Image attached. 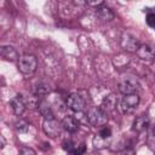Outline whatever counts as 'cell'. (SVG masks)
<instances>
[{
    "instance_id": "cell-1",
    "label": "cell",
    "mask_w": 155,
    "mask_h": 155,
    "mask_svg": "<svg viewBox=\"0 0 155 155\" xmlns=\"http://www.w3.org/2000/svg\"><path fill=\"white\" fill-rule=\"evenodd\" d=\"M108 114L101 108V107H92L87 110L86 113V117L87 121L94 126V127H99V126H104L108 122Z\"/></svg>"
},
{
    "instance_id": "cell-2",
    "label": "cell",
    "mask_w": 155,
    "mask_h": 155,
    "mask_svg": "<svg viewBox=\"0 0 155 155\" xmlns=\"http://www.w3.org/2000/svg\"><path fill=\"white\" fill-rule=\"evenodd\" d=\"M18 70L23 74V75H31L35 73L36 70V67H38V62H36V58L35 56L33 54H22L18 59Z\"/></svg>"
},
{
    "instance_id": "cell-3",
    "label": "cell",
    "mask_w": 155,
    "mask_h": 155,
    "mask_svg": "<svg viewBox=\"0 0 155 155\" xmlns=\"http://www.w3.org/2000/svg\"><path fill=\"white\" fill-rule=\"evenodd\" d=\"M139 88V82L136 79V76L126 74L122 75L120 81H119V91L122 94H132L136 93Z\"/></svg>"
},
{
    "instance_id": "cell-4",
    "label": "cell",
    "mask_w": 155,
    "mask_h": 155,
    "mask_svg": "<svg viewBox=\"0 0 155 155\" xmlns=\"http://www.w3.org/2000/svg\"><path fill=\"white\" fill-rule=\"evenodd\" d=\"M139 96L137 93H132V94H125L122 101H121V109L124 113L126 114H131L133 113L137 107L139 105Z\"/></svg>"
},
{
    "instance_id": "cell-5",
    "label": "cell",
    "mask_w": 155,
    "mask_h": 155,
    "mask_svg": "<svg viewBox=\"0 0 155 155\" xmlns=\"http://www.w3.org/2000/svg\"><path fill=\"white\" fill-rule=\"evenodd\" d=\"M67 105L70 110L79 113V111H82L85 109L86 99L80 93H71L67 98Z\"/></svg>"
},
{
    "instance_id": "cell-6",
    "label": "cell",
    "mask_w": 155,
    "mask_h": 155,
    "mask_svg": "<svg viewBox=\"0 0 155 155\" xmlns=\"http://www.w3.org/2000/svg\"><path fill=\"white\" fill-rule=\"evenodd\" d=\"M61 128H63V127H62V124H59L56 119H52V120H44L42 130H44L45 134L48 136L50 138H56L57 136H59Z\"/></svg>"
},
{
    "instance_id": "cell-7",
    "label": "cell",
    "mask_w": 155,
    "mask_h": 155,
    "mask_svg": "<svg viewBox=\"0 0 155 155\" xmlns=\"http://www.w3.org/2000/svg\"><path fill=\"white\" fill-rule=\"evenodd\" d=\"M121 47L127 52H136L139 47V42L134 36L130 34H124L121 38Z\"/></svg>"
},
{
    "instance_id": "cell-8",
    "label": "cell",
    "mask_w": 155,
    "mask_h": 155,
    "mask_svg": "<svg viewBox=\"0 0 155 155\" xmlns=\"http://www.w3.org/2000/svg\"><path fill=\"white\" fill-rule=\"evenodd\" d=\"M116 107H117V98H116V96L114 93H110V94L105 96L103 102H102V105H101V108L108 115L114 114L115 110H116Z\"/></svg>"
},
{
    "instance_id": "cell-9",
    "label": "cell",
    "mask_w": 155,
    "mask_h": 155,
    "mask_svg": "<svg viewBox=\"0 0 155 155\" xmlns=\"http://www.w3.org/2000/svg\"><path fill=\"white\" fill-rule=\"evenodd\" d=\"M136 53L143 61H153L155 58V48L151 45H148V44L139 45Z\"/></svg>"
},
{
    "instance_id": "cell-10",
    "label": "cell",
    "mask_w": 155,
    "mask_h": 155,
    "mask_svg": "<svg viewBox=\"0 0 155 155\" xmlns=\"http://www.w3.org/2000/svg\"><path fill=\"white\" fill-rule=\"evenodd\" d=\"M10 105H11L12 111H13L16 115H18V116L22 115L23 111H24V109H25V104H24V102H23L21 94H17L16 97H13V98L11 99V102H10Z\"/></svg>"
},
{
    "instance_id": "cell-11",
    "label": "cell",
    "mask_w": 155,
    "mask_h": 155,
    "mask_svg": "<svg viewBox=\"0 0 155 155\" xmlns=\"http://www.w3.org/2000/svg\"><path fill=\"white\" fill-rule=\"evenodd\" d=\"M148 126H149V117L147 115H140V116L134 119L133 125H132V130L134 132L139 133V132L145 131L148 128Z\"/></svg>"
},
{
    "instance_id": "cell-12",
    "label": "cell",
    "mask_w": 155,
    "mask_h": 155,
    "mask_svg": "<svg viewBox=\"0 0 155 155\" xmlns=\"http://www.w3.org/2000/svg\"><path fill=\"white\" fill-rule=\"evenodd\" d=\"M61 124H62V127L68 132H76L79 130V121L74 116H70V115L65 116Z\"/></svg>"
},
{
    "instance_id": "cell-13",
    "label": "cell",
    "mask_w": 155,
    "mask_h": 155,
    "mask_svg": "<svg viewBox=\"0 0 155 155\" xmlns=\"http://www.w3.org/2000/svg\"><path fill=\"white\" fill-rule=\"evenodd\" d=\"M1 56L4 59L10 61V62H15L19 59L21 56H18V52L16 51V48H13L12 46H2L1 47Z\"/></svg>"
},
{
    "instance_id": "cell-14",
    "label": "cell",
    "mask_w": 155,
    "mask_h": 155,
    "mask_svg": "<svg viewBox=\"0 0 155 155\" xmlns=\"http://www.w3.org/2000/svg\"><path fill=\"white\" fill-rule=\"evenodd\" d=\"M21 96H22V99H23V102L25 104V108H29V109H36V108H39L40 102H41L39 99V96H36L35 93H33V94H25V96L21 94Z\"/></svg>"
},
{
    "instance_id": "cell-15",
    "label": "cell",
    "mask_w": 155,
    "mask_h": 155,
    "mask_svg": "<svg viewBox=\"0 0 155 155\" xmlns=\"http://www.w3.org/2000/svg\"><path fill=\"white\" fill-rule=\"evenodd\" d=\"M38 109H39L41 116H44L45 120H52V119H54L52 108H51V105H50L46 101H41V102H40V105H39Z\"/></svg>"
},
{
    "instance_id": "cell-16",
    "label": "cell",
    "mask_w": 155,
    "mask_h": 155,
    "mask_svg": "<svg viewBox=\"0 0 155 155\" xmlns=\"http://www.w3.org/2000/svg\"><path fill=\"white\" fill-rule=\"evenodd\" d=\"M97 15H98V17H99L102 21H104V22H110V21H113L114 17H115L114 12H113L109 7H107V6L97 7Z\"/></svg>"
},
{
    "instance_id": "cell-17",
    "label": "cell",
    "mask_w": 155,
    "mask_h": 155,
    "mask_svg": "<svg viewBox=\"0 0 155 155\" xmlns=\"http://www.w3.org/2000/svg\"><path fill=\"white\" fill-rule=\"evenodd\" d=\"M50 92H51V87L45 82H39L34 88V93L36 96H46Z\"/></svg>"
},
{
    "instance_id": "cell-18",
    "label": "cell",
    "mask_w": 155,
    "mask_h": 155,
    "mask_svg": "<svg viewBox=\"0 0 155 155\" xmlns=\"http://www.w3.org/2000/svg\"><path fill=\"white\" fill-rule=\"evenodd\" d=\"M92 143H93V147L97 148V149H103V148L108 147V140H107L105 138L101 137L99 134H98V136H94Z\"/></svg>"
},
{
    "instance_id": "cell-19",
    "label": "cell",
    "mask_w": 155,
    "mask_h": 155,
    "mask_svg": "<svg viewBox=\"0 0 155 155\" xmlns=\"http://www.w3.org/2000/svg\"><path fill=\"white\" fill-rule=\"evenodd\" d=\"M15 127H16V130H17L19 133H25V132H28V130H29V124H28L27 121H24V120H18V121L15 124Z\"/></svg>"
},
{
    "instance_id": "cell-20",
    "label": "cell",
    "mask_w": 155,
    "mask_h": 155,
    "mask_svg": "<svg viewBox=\"0 0 155 155\" xmlns=\"http://www.w3.org/2000/svg\"><path fill=\"white\" fill-rule=\"evenodd\" d=\"M85 150H86V147H85L84 143H81V144H79V145H75V148H74L70 153H68V154H69V155H82V154L85 153Z\"/></svg>"
},
{
    "instance_id": "cell-21",
    "label": "cell",
    "mask_w": 155,
    "mask_h": 155,
    "mask_svg": "<svg viewBox=\"0 0 155 155\" xmlns=\"http://www.w3.org/2000/svg\"><path fill=\"white\" fill-rule=\"evenodd\" d=\"M101 137H103V138H105V139H109L110 137H111V128L110 127H107V126H104L103 128H101V131H99V133H98Z\"/></svg>"
},
{
    "instance_id": "cell-22",
    "label": "cell",
    "mask_w": 155,
    "mask_h": 155,
    "mask_svg": "<svg viewBox=\"0 0 155 155\" xmlns=\"http://www.w3.org/2000/svg\"><path fill=\"white\" fill-rule=\"evenodd\" d=\"M145 21H147V24H148L150 28L155 29V13H154V12L148 13V15H147Z\"/></svg>"
},
{
    "instance_id": "cell-23",
    "label": "cell",
    "mask_w": 155,
    "mask_h": 155,
    "mask_svg": "<svg viewBox=\"0 0 155 155\" xmlns=\"http://www.w3.org/2000/svg\"><path fill=\"white\" fill-rule=\"evenodd\" d=\"M75 145H76V144H74L71 140H64V142H63V149H64L65 151H68V153H70V151L75 148Z\"/></svg>"
},
{
    "instance_id": "cell-24",
    "label": "cell",
    "mask_w": 155,
    "mask_h": 155,
    "mask_svg": "<svg viewBox=\"0 0 155 155\" xmlns=\"http://www.w3.org/2000/svg\"><path fill=\"white\" fill-rule=\"evenodd\" d=\"M21 155H36L35 150L29 147H22L21 148Z\"/></svg>"
},
{
    "instance_id": "cell-25",
    "label": "cell",
    "mask_w": 155,
    "mask_h": 155,
    "mask_svg": "<svg viewBox=\"0 0 155 155\" xmlns=\"http://www.w3.org/2000/svg\"><path fill=\"white\" fill-rule=\"evenodd\" d=\"M121 155H134V151L133 150H125Z\"/></svg>"
},
{
    "instance_id": "cell-26",
    "label": "cell",
    "mask_w": 155,
    "mask_h": 155,
    "mask_svg": "<svg viewBox=\"0 0 155 155\" xmlns=\"http://www.w3.org/2000/svg\"><path fill=\"white\" fill-rule=\"evenodd\" d=\"M0 139H1V148H4L5 147V138H4V136H1Z\"/></svg>"
},
{
    "instance_id": "cell-27",
    "label": "cell",
    "mask_w": 155,
    "mask_h": 155,
    "mask_svg": "<svg viewBox=\"0 0 155 155\" xmlns=\"http://www.w3.org/2000/svg\"><path fill=\"white\" fill-rule=\"evenodd\" d=\"M154 134H155V128H154Z\"/></svg>"
}]
</instances>
